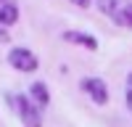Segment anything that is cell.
Instances as JSON below:
<instances>
[{
	"mask_svg": "<svg viewBox=\"0 0 132 127\" xmlns=\"http://www.w3.org/2000/svg\"><path fill=\"white\" fill-rule=\"evenodd\" d=\"M82 90L90 95L93 103H98V106H103L108 101V88H106V82L101 77H85L82 80Z\"/></svg>",
	"mask_w": 132,
	"mask_h": 127,
	"instance_id": "3",
	"label": "cell"
},
{
	"mask_svg": "<svg viewBox=\"0 0 132 127\" xmlns=\"http://www.w3.org/2000/svg\"><path fill=\"white\" fill-rule=\"evenodd\" d=\"M71 3L79 5V8H87V5H90V0H71Z\"/></svg>",
	"mask_w": 132,
	"mask_h": 127,
	"instance_id": "10",
	"label": "cell"
},
{
	"mask_svg": "<svg viewBox=\"0 0 132 127\" xmlns=\"http://www.w3.org/2000/svg\"><path fill=\"white\" fill-rule=\"evenodd\" d=\"M19 21V8L13 3H0V24L3 27H13Z\"/></svg>",
	"mask_w": 132,
	"mask_h": 127,
	"instance_id": "7",
	"label": "cell"
},
{
	"mask_svg": "<svg viewBox=\"0 0 132 127\" xmlns=\"http://www.w3.org/2000/svg\"><path fill=\"white\" fill-rule=\"evenodd\" d=\"M0 3H8V0H0Z\"/></svg>",
	"mask_w": 132,
	"mask_h": 127,
	"instance_id": "11",
	"label": "cell"
},
{
	"mask_svg": "<svg viewBox=\"0 0 132 127\" xmlns=\"http://www.w3.org/2000/svg\"><path fill=\"white\" fill-rule=\"evenodd\" d=\"M124 101H127V106L132 109V74L127 77V88H124Z\"/></svg>",
	"mask_w": 132,
	"mask_h": 127,
	"instance_id": "9",
	"label": "cell"
},
{
	"mask_svg": "<svg viewBox=\"0 0 132 127\" xmlns=\"http://www.w3.org/2000/svg\"><path fill=\"white\" fill-rule=\"evenodd\" d=\"M8 64H11L16 72H27V74H29V72H37V66H40L37 56H35L29 48H11Z\"/></svg>",
	"mask_w": 132,
	"mask_h": 127,
	"instance_id": "2",
	"label": "cell"
},
{
	"mask_svg": "<svg viewBox=\"0 0 132 127\" xmlns=\"http://www.w3.org/2000/svg\"><path fill=\"white\" fill-rule=\"evenodd\" d=\"M114 21H116L119 27H129V29H132V8L122 11V13H116V16H114Z\"/></svg>",
	"mask_w": 132,
	"mask_h": 127,
	"instance_id": "8",
	"label": "cell"
},
{
	"mask_svg": "<svg viewBox=\"0 0 132 127\" xmlns=\"http://www.w3.org/2000/svg\"><path fill=\"white\" fill-rule=\"evenodd\" d=\"M11 101L16 103V114L21 116L24 127H40L42 124V109L29 98V95H13Z\"/></svg>",
	"mask_w": 132,
	"mask_h": 127,
	"instance_id": "1",
	"label": "cell"
},
{
	"mask_svg": "<svg viewBox=\"0 0 132 127\" xmlns=\"http://www.w3.org/2000/svg\"><path fill=\"white\" fill-rule=\"evenodd\" d=\"M63 42H74V45H85L87 50H98V40L87 32H77V29L63 32Z\"/></svg>",
	"mask_w": 132,
	"mask_h": 127,
	"instance_id": "4",
	"label": "cell"
},
{
	"mask_svg": "<svg viewBox=\"0 0 132 127\" xmlns=\"http://www.w3.org/2000/svg\"><path fill=\"white\" fill-rule=\"evenodd\" d=\"M98 8L114 19L116 13H122V11L132 8V0H98Z\"/></svg>",
	"mask_w": 132,
	"mask_h": 127,
	"instance_id": "6",
	"label": "cell"
},
{
	"mask_svg": "<svg viewBox=\"0 0 132 127\" xmlns=\"http://www.w3.org/2000/svg\"><path fill=\"white\" fill-rule=\"evenodd\" d=\"M29 98L35 101L40 109H42V106H48V103H50V90H48V85H45V82H32V85H29Z\"/></svg>",
	"mask_w": 132,
	"mask_h": 127,
	"instance_id": "5",
	"label": "cell"
}]
</instances>
